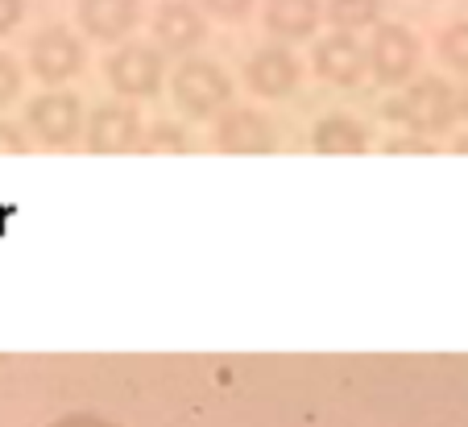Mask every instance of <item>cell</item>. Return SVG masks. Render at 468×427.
<instances>
[{
  "label": "cell",
  "instance_id": "16",
  "mask_svg": "<svg viewBox=\"0 0 468 427\" xmlns=\"http://www.w3.org/2000/svg\"><path fill=\"white\" fill-rule=\"evenodd\" d=\"M435 54L448 71L464 75L468 80V21H452L440 37H435Z\"/></svg>",
  "mask_w": 468,
  "mask_h": 427
},
{
  "label": "cell",
  "instance_id": "19",
  "mask_svg": "<svg viewBox=\"0 0 468 427\" xmlns=\"http://www.w3.org/2000/svg\"><path fill=\"white\" fill-rule=\"evenodd\" d=\"M257 0H199V9L207 13V17L224 21V26H237V21H245L249 13H253Z\"/></svg>",
  "mask_w": 468,
  "mask_h": 427
},
{
  "label": "cell",
  "instance_id": "13",
  "mask_svg": "<svg viewBox=\"0 0 468 427\" xmlns=\"http://www.w3.org/2000/svg\"><path fill=\"white\" fill-rule=\"evenodd\" d=\"M265 34L282 46L307 42L324 26V0H265L261 5Z\"/></svg>",
  "mask_w": 468,
  "mask_h": 427
},
{
  "label": "cell",
  "instance_id": "5",
  "mask_svg": "<svg viewBox=\"0 0 468 427\" xmlns=\"http://www.w3.org/2000/svg\"><path fill=\"white\" fill-rule=\"evenodd\" d=\"M29 75L46 88H62L71 83L75 75H83L88 67V50H83V37L71 26H46L29 37Z\"/></svg>",
  "mask_w": 468,
  "mask_h": 427
},
{
  "label": "cell",
  "instance_id": "3",
  "mask_svg": "<svg viewBox=\"0 0 468 427\" xmlns=\"http://www.w3.org/2000/svg\"><path fill=\"white\" fill-rule=\"evenodd\" d=\"M104 83L121 100H154L166 83V54L150 42H121L104 59Z\"/></svg>",
  "mask_w": 468,
  "mask_h": 427
},
{
  "label": "cell",
  "instance_id": "17",
  "mask_svg": "<svg viewBox=\"0 0 468 427\" xmlns=\"http://www.w3.org/2000/svg\"><path fill=\"white\" fill-rule=\"evenodd\" d=\"M142 150L150 154H186L191 142H186V129L175 125V121H150L142 137Z\"/></svg>",
  "mask_w": 468,
  "mask_h": 427
},
{
  "label": "cell",
  "instance_id": "12",
  "mask_svg": "<svg viewBox=\"0 0 468 427\" xmlns=\"http://www.w3.org/2000/svg\"><path fill=\"white\" fill-rule=\"evenodd\" d=\"M75 21L91 42L121 46L142 26V0H75Z\"/></svg>",
  "mask_w": 468,
  "mask_h": 427
},
{
  "label": "cell",
  "instance_id": "7",
  "mask_svg": "<svg viewBox=\"0 0 468 427\" xmlns=\"http://www.w3.org/2000/svg\"><path fill=\"white\" fill-rule=\"evenodd\" d=\"M145 137V121L137 112V104L129 100H104L88 112V125H83V145L91 154H129L142 150Z\"/></svg>",
  "mask_w": 468,
  "mask_h": 427
},
{
  "label": "cell",
  "instance_id": "15",
  "mask_svg": "<svg viewBox=\"0 0 468 427\" xmlns=\"http://www.w3.org/2000/svg\"><path fill=\"white\" fill-rule=\"evenodd\" d=\"M386 0H324V21H332L345 34H361V29H378Z\"/></svg>",
  "mask_w": 468,
  "mask_h": 427
},
{
  "label": "cell",
  "instance_id": "24",
  "mask_svg": "<svg viewBox=\"0 0 468 427\" xmlns=\"http://www.w3.org/2000/svg\"><path fill=\"white\" fill-rule=\"evenodd\" d=\"M460 121H468V88L460 91Z\"/></svg>",
  "mask_w": 468,
  "mask_h": 427
},
{
  "label": "cell",
  "instance_id": "6",
  "mask_svg": "<svg viewBox=\"0 0 468 427\" xmlns=\"http://www.w3.org/2000/svg\"><path fill=\"white\" fill-rule=\"evenodd\" d=\"M83 125H88V116H83V100L75 96V91L50 88L26 104V129L46 150H67V145H75V137H83Z\"/></svg>",
  "mask_w": 468,
  "mask_h": 427
},
{
  "label": "cell",
  "instance_id": "8",
  "mask_svg": "<svg viewBox=\"0 0 468 427\" xmlns=\"http://www.w3.org/2000/svg\"><path fill=\"white\" fill-rule=\"evenodd\" d=\"M303 83V63L299 54L282 42H265L249 54L245 63V88L253 91L257 100H286L294 96Z\"/></svg>",
  "mask_w": 468,
  "mask_h": 427
},
{
  "label": "cell",
  "instance_id": "20",
  "mask_svg": "<svg viewBox=\"0 0 468 427\" xmlns=\"http://www.w3.org/2000/svg\"><path fill=\"white\" fill-rule=\"evenodd\" d=\"M50 427H121V423L96 415V411H67V415H58Z\"/></svg>",
  "mask_w": 468,
  "mask_h": 427
},
{
  "label": "cell",
  "instance_id": "23",
  "mask_svg": "<svg viewBox=\"0 0 468 427\" xmlns=\"http://www.w3.org/2000/svg\"><path fill=\"white\" fill-rule=\"evenodd\" d=\"M440 145H431V142H423V137H407V142H389L386 145V154H435Z\"/></svg>",
  "mask_w": 468,
  "mask_h": 427
},
{
  "label": "cell",
  "instance_id": "4",
  "mask_svg": "<svg viewBox=\"0 0 468 427\" xmlns=\"http://www.w3.org/2000/svg\"><path fill=\"white\" fill-rule=\"evenodd\" d=\"M365 54H369V80L378 83V88H407L419 71L423 46H419L410 26H402V21H381V26L373 29Z\"/></svg>",
  "mask_w": 468,
  "mask_h": 427
},
{
  "label": "cell",
  "instance_id": "22",
  "mask_svg": "<svg viewBox=\"0 0 468 427\" xmlns=\"http://www.w3.org/2000/svg\"><path fill=\"white\" fill-rule=\"evenodd\" d=\"M21 21H26V0H0V37H9Z\"/></svg>",
  "mask_w": 468,
  "mask_h": 427
},
{
  "label": "cell",
  "instance_id": "10",
  "mask_svg": "<svg viewBox=\"0 0 468 427\" xmlns=\"http://www.w3.org/2000/svg\"><path fill=\"white\" fill-rule=\"evenodd\" d=\"M154 37H158L162 54L191 59L207 42V13L191 0H162L154 13Z\"/></svg>",
  "mask_w": 468,
  "mask_h": 427
},
{
  "label": "cell",
  "instance_id": "21",
  "mask_svg": "<svg viewBox=\"0 0 468 427\" xmlns=\"http://www.w3.org/2000/svg\"><path fill=\"white\" fill-rule=\"evenodd\" d=\"M29 142H26V129L13 125V121H0V154H26Z\"/></svg>",
  "mask_w": 468,
  "mask_h": 427
},
{
  "label": "cell",
  "instance_id": "11",
  "mask_svg": "<svg viewBox=\"0 0 468 427\" xmlns=\"http://www.w3.org/2000/svg\"><path fill=\"white\" fill-rule=\"evenodd\" d=\"M216 145L224 154H274L278 150V125L274 116L249 104H232L216 121Z\"/></svg>",
  "mask_w": 468,
  "mask_h": 427
},
{
  "label": "cell",
  "instance_id": "18",
  "mask_svg": "<svg viewBox=\"0 0 468 427\" xmlns=\"http://www.w3.org/2000/svg\"><path fill=\"white\" fill-rule=\"evenodd\" d=\"M21 83H26V71H21V63L13 59V54L0 50V108H9L13 100L21 96Z\"/></svg>",
  "mask_w": 468,
  "mask_h": 427
},
{
  "label": "cell",
  "instance_id": "1",
  "mask_svg": "<svg viewBox=\"0 0 468 427\" xmlns=\"http://www.w3.org/2000/svg\"><path fill=\"white\" fill-rule=\"evenodd\" d=\"M386 121L402 125L410 137H440L460 121V91L440 75H415L386 104Z\"/></svg>",
  "mask_w": 468,
  "mask_h": 427
},
{
  "label": "cell",
  "instance_id": "14",
  "mask_svg": "<svg viewBox=\"0 0 468 427\" xmlns=\"http://www.w3.org/2000/svg\"><path fill=\"white\" fill-rule=\"evenodd\" d=\"M311 150H319V154H365L369 150V129L348 112H327L311 125Z\"/></svg>",
  "mask_w": 468,
  "mask_h": 427
},
{
  "label": "cell",
  "instance_id": "9",
  "mask_svg": "<svg viewBox=\"0 0 468 427\" xmlns=\"http://www.w3.org/2000/svg\"><path fill=\"white\" fill-rule=\"evenodd\" d=\"M311 67L324 83L332 88H361L369 80V54H365V42L356 34H345V29H332L327 37H319L315 50H311Z\"/></svg>",
  "mask_w": 468,
  "mask_h": 427
},
{
  "label": "cell",
  "instance_id": "25",
  "mask_svg": "<svg viewBox=\"0 0 468 427\" xmlns=\"http://www.w3.org/2000/svg\"><path fill=\"white\" fill-rule=\"evenodd\" d=\"M456 154H468V133H464V137H460V142H456Z\"/></svg>",
  "mask_w": 468,
  "mask_h": 427
},
{
  "label": "cell",
  "instance_id": "2",
  "mask_svg": "<svg viewBox=\"0 0 468 427\" xmlns=\"http://www.w3.org/2000/svg\"><path fill=\"white\" fill-rule=\"evenodd\" d=\"M170 100L186 121H220L232 108V75L207 54L178 59L170 71Z\"/></svg>",
  "mask_w": 468,
  "mask_h": 427
}]
</instances>
